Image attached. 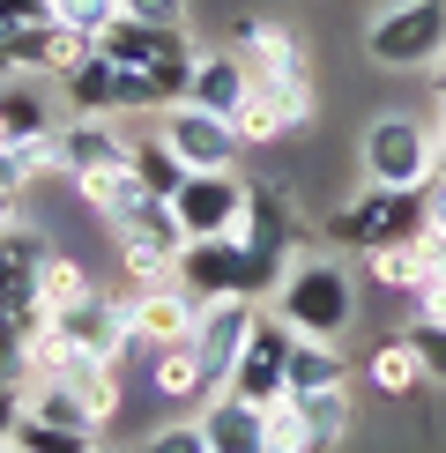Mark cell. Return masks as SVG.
<instances>
[{
  "mask_svg": "<svg viewBox=\"0 0 446 453\" xmlns=\"http://www.w3.org/2000/svg\"><path fill=\"white\" fill-rule=\"evenodd\" d=\"M290 275V260H275V253H253L238 231H223V238H186L179 245V290L194 297V305H216V297H275V282Z\"/></svg>",
  "mask_w": 446,
  "mask_h": 453,
  "instance_id": "6da1fadb",
  "label": "cell"
},
{
  "mask_svg": "<svg viewBox=\"0 0 446 453\" xmlns=\"http://www.w3.org/2000/svg\"><path fill=\"white\" fill-rule=\"evenodd\" d=\"M275 319L305 342H342L350 319H358V282L334 253H297L290 275L275 282Z\"/></svg>",
  "mask_w": 446,
  "mask_h": 453,
  "instance_id": "7a4b0ae2",
  "label": "cell"
},
{
  "mask_svg": "<svg viewBox=\"0 0 446 453\" xmlns=\"http://www.w3.org/2000/svg\"><path fill=\"white\" fill-rule=\"evenodd\" d=\"M327 245L334 253H380V245H409V238H432L424 223V186H365L350 194L327 223Z\"/></svg>",
  "mask_w": 446,
  "mask_h": 453,
  "instance_id": "3957f363",
  "label": "cell"
},
{
  "mask_svg": "<svg viewBox=\"0 0 446 453\" xmlns=\"http://www.w3.org/2000/svg\"><path fill=\"white\" fill-rule=\"evenodd\" d=\"M365 186H424L439 172V127H424L417 111H380L358 142Z\"/></svg>",
  "mask_w": 446,
  "mask_h": 453,
  "instance_id": "277c9868",
  "label": "cell"
},
{
  "mask_svg": "<svg viewBox=\"0 0 446 453\" xmlns=\"http://www.w3.org/2000/svg\"><path fill=\"white\" fill-rule=\"evenodd\" d=\"M365 52L380 67H432L446 52V0H395V8L372 15Z\"/></svg>",
  "mask_w": 446,
  "mask_h": 453,
  "instance_id": "5b68a950",
  "label": "cell"
},
{
  "mask_svg": "<svg viewBox=\"0 0 446 453\" xmlns=\"http://www.w3.org/2000/svg\"><path fill=\"white\" fill-rule=\"evenodd\" d=\"M238 60L253 67V82H260V89L290 97V104H297V119H312V60H305V45H297L283 23L253 15V23L238 30Z\"/></svg>",
  "mask_w": 446,
  "mask_h": 453,
  "instance_id": "8992f818",
  "label": "cell"
},
{
  "mask_svg": "<svg viewBox=\"0 0 446 453\" xmlns=\"http://www.w3.org/2000/svg\"><path fill=\"white\" fill-rule=\"evenodd\" d=\"M164 142H172V157L186 164V172H238V157H246V134H238V119H223V111L209 104H172L157 127Z\"/></svg>",
  "mask_w": 446,
  "mask_h": 453,
  "instance_id": "52a82bcc",
  "label": "cell"
},
{
  "mask_svg": "<svg viewBox=\"0 0 446 453\" xmlns=\"http://www.w3.org/2000/svg\"><path fill=\"white\" fill-rule=\"evenodd\" d=\"M290 342H297V334L283 327V319L260 312L253 334H246V349H238V372H231V387H223V394H238V402H253V409L283 402V394H290Z\"/></svg>",
  "mask_w": 446,
  "mask_h": 453,
  "instance_id": "ba28073f",
  "label": "cell"
},
{
  "mask_svg": "<svg viewBox=\"0 0 446 453\" xmlns=\"http://www.w3.org/2000/svg\"><path fill=\"white\" fill-rule=\"evenodd\" d=\"M246 194H253V179H238V172H186V186L172 194V216L186 238H223L246 223Z\"/></svg>",
  "mask_w": 446,
  "mask_h": 453,
  "instance_id": "9c48e42d",
  "label": "cell"
},
{
  "mask_svg": "<svg viewBox=\"0 0 446 453\" xmlns=\"http://www.w3.org/2000/svg\"><path fill=\"white\" fill-rule=\"evenodd\" d=\"M253 319H260L253 297H216V305H201V319H194V357H201V387H209V394L231 387L238 349H246Z\"/></svg>",
  "mask_w": 446,
  "mask_h": 453,
  "instance_id": "30bf717a",
  "label": "cell"
},
{
  "mask_svg": "<svg viewBox=\"0 0 446 453\" xmlns=\"http://www.w3.org/2000/svg\"><path fill=\"white\" fill-rule=\"evenodd\" d=\"M45 253H52V245L37 238L30 223H15V231H0V312H8L15 327L30 334V342H37V334L52 327V319L37 312V268H45Z\"/></svg>",
  "mask_w": 446,
  "mask_h": 453,
  "instance_id": "8fae6325",
  "label": "cell"
},
{
  "mask_svg": "<svg viewBox=\"0 0 446 453\" xmlns=\"http://www.w3.org/2000/svg\"><path fill=\"white\" fill-rule=\"evenodd\" d=\"M52 342L60 349H82V357H104V365H119L127 342H135V319H127V305L112 290H89L82 305H67L60 319H52Z\"/></svg>",
  "mask_w": 446,
  "mask_h": 453,
  "instance_id": "7c38bea8",
  "label": "cell"
},
{
  "mask_svg": "<svg viewBox=\"0 0 446 453\" xmlns=\"http://www.w3.org/2000/svg\"><path fill=\"white\" fill-rule=\"evenodd\" d=\"M30 380H60L74 402L89 409L97 424H112L119 417V402H127V387H119V365H104V357H82V349H52L45 365L30 372Z\"/></svg>",
  "mask_w": 446,
  "mask_h": 453,
  "instance_id": "4fadbf2b",
  "label": "cell"
},
{
  "mask_svg": "<svg viewBox=\"0 0 446 453\" xmlns=\"http://www.w3.org/2000/svg\"><path fill=\"white\" fill-rule=\"evenodd\" d=\"M238 238H246L253 253H275V260L312 253V245H305V216H297V201H283V186H253V194H246Z\"/></svg>",
  "mask_w": 446,
  "mask_h": 453,
  "instance_id": "5bb4252c",
  "label": "cell"
},
{
  "mask_svg": "<svg viewBox=\"0 0 446 453\" xmlns=\"http://www.w3.org/2000/svg\"><path fill=\"white\" fill-rule=\"evenodd\" d=\"M127 319H135V342L172 349V342H194L201 305L179 290V282H164V290H135V297H127Z\"/></svg>",
  "mask_w": 446,
  "mask_h": 453,
  "instance_id": "9a60e30c",
  "label": "cell"
},
{
  "mask_svg": "<svg viewBox=\"0 0 446 453\" xmlns=\"http://www.w3.org/2000/svg\"><path fill=\"white\" fill-rule=\"evenodd\" d=\"M201 439H209V453H268V409L238 402V394H209Z\"/></svg>",
  "mask_w": 446,
  "mask_h": 453,
  "instance_id": "2e32d148",
  "label": "cell"
},
{
  "mask_svg": "<svg viewBox=\"0 0 446 453\" xmlns=\"http://www.w3.org/2000/svg\"><path fill=\"white\" fill-rule=\"evenodd\" d=\"M89 52H97V37H82L67 23H37L15 37V74H74Z\"/></svg>",
  "mask_w": 446,
  "mask_h": 453,
  "instance_id": "e0dca14e",
  "label": "cell"
},
{
  "mask_svg": "<svg viewBox=\"0 0 446 453\" xmlns=\"http://www.w3.org/2000/svg\"><path fill=\"white\" fill-rule=\"evenodd\" d=\"M60 164H67V179L104 172V164H135V134H119L112 119H67L60 127Z\"/></svg>",
  "mask_w": 446,
  "mask_h": 453,
  "instance_id": "ac0fdd59",
  "label": "cell"
},
{
  "mask_svg": "<svg viewBox=\"0 0 446 453\" xmlns=\"http://www.w3.org/2000/svg\"><path fill=\"white\" fill-rule=\"evenodd\" d=\"M60 97H67V119H119V60L89 52L74 74H60Z\"/></svg>",
  "mask_w": 446,
  "mask_h": 453,
  "instance_id": "d6986e66",
  "label": "cell"
},
{
  "mask_svg": "<svg viewBox=\"0 0 446 453\" xmlns=\"http://www.w3.org/2000/svg\"><path fill=\"white\" fill-rule=\"evenodd\" d=\"M365 275L380 282V290H402V297H417L424 282L439 275V245H432V238H409V245H380V253H365Z\"/></svg>",
  "mask_w": 446,
  "mask_h": 453,
  "instance_id": "ffe728a7",
  "label": "cell"
},
{
  "mask_svg": "<svg viewBox=\"0 0 446 453\" xmlns=\"http://www.w3.org/2000/svg\"><path fill=\"white\" fill-rule=\"evenodd\" d=\"M246 89H253V67L238 60V52H201L194 89H186V97H194V104H209V111H223V119H238Z\"/></svg>",
  "mask_w": 446,
  "mask_h": 453,
  "instance_id": "44dd1931",
  "label": "cell"
},
{
  "mask_svg": "<svg viewBox=\"0 0 446 453\" xmlns=\"http://www.w3.org/2000/svg\"><path fill=\"white\" fill-rule=\"evenodd\" d=\"M45 134H60V119H52L45 89H30V82H8V89H0V142L30 149V142H45Z\"/></svg>",
  "mask_w": 446,
  "mask_h": 453,
  "instance_id": "7402d4cb",
  "label": "cell"
},
{
  "mask_svg": "<svg viewBox=\"0 0 446 453\" xmlns=\"http://www.w3.org/2000/svg\"><path fill=\"white\" fill-rule=\"evenodd\" d=\"M297 127H305V119H297V104L290 97H275V89H246V104H238V134H246V149L253 142H283V134H297Z\"/></svg>",
  "mask_w": 446,
  "mask_h": 453,
  "instance_id": "603a6c76",
  "label": "cell"
},
{
  "mask_svg": "<svg viewBox=\"0 0 446 453\" xmlns=\"http://www.w3.org/2000/svg\"><path fill=\"white\" fill-rule=\"evenodd\" d=\"M89 290H97V282L82 275L74 253H45V268H37V312H45V319H60L67 305H82Z\"/></svg>",
  "mask_w": 446,
  "mask_h": 453,
  "instance_id": "cb8c5ba5",
  "label": "cell"
},
{
  "mask_svg": "<svg viewBox=\"0 0 446 453\" xmlns=\"http://www.w3.org/2000/svg\"><path fill=\"white\" fill-rule=\"evenodd\" d=\"M320 387H350V365L334 357V342H290V394H320Z\"/></svg>",
  "mask_w": 446,
  "mask_h": 453,
  "instance_id": "d4e9b609",
  "label": "cell"
},
{
  "mask_svg": "<svg viewBox=\"0 0 446 453\" xmlns=\"http://www.w3.org/2000/svg\"><path fill=\"white\" fill-rule=\"evenodd\" d=\"M23 417H37V424H67V431H104L60 380H30V387H23Z\"/></svg>",
  "mask_w": 446,
  "mask_h": 453,
  "instance_id": "484cf974",
  "label": "cell"
},
{
  "mask_svg": "<svg viewBox=\"0 0 446 453\" xmlns=\"http://www.w3.org/2000/svg\"><path fill=\"white\" fill-rule=\"evenodd\" d=\"M149 387H157L164 402H194V394H209V387H201V357H194V342L157 349V365H149Z\"/></svg>",
  "mask_w": 446,
  "mask_h": 453,
  "instance_id": "4316f807",
  "label": "cell"
},
{
  "mask_svg": "<svg viewBox=\"0 0 446 453\" xmlns=\"http://www.w3.org/2000/svg\"><path fill=\"white\" fill-rule=\"evenodd\" d=\"M290 402L305 409V424H312V439H320V453H327V446H342L350 431H358V424H350V387H320V394H290Z\"/></svg>",
  "mask_w": 446,
  "mask_h": 453,
  "instance_id": "83f0119b",
  "label": "cell"
},
{
  "mask_svg": "<svg viewBox=\"0 0 446 453\" xmlns=\"http://www.w3.org/2000/svg\"><path fill=\"white\" fill-rule=\"evenodd\" d=\"M135 179H142L157 201H172L179 186H186V164L172 157V142H164V134H135Z\"/></svg>",
  "mask_w": 446,
  "mask_h": 453,
  "instance_id": "f1b7e54d",
  "label": "cell"
},
{
  "mask_svg": "<svg viewBox=\"0 0 446 453\" xmlns=\"http://www.w3.org/2000/svg\"><path fill=\"white\" fill-rule=\"evenodd\" d=\"M15 453H97V431H67V424H15Z\"/></svg>",
  "mask_w": 446,
  "mask_h": 453,
  "instance_id": "f546056e",
  "label": "cell"
},
{
  "mask_svg": "<svg viewBox=\"0 0 446 453\" xmlns=\"http://www.w3.org/2000/svg\"><path fill=\"white\" fill-rule=\"evenodd\" d=\"M372 387H380V394H395V402H402V394H417V380H424V372H417V349H409V342H387V349H372Z\"/></svg>",
  "mask_w": 446,
  "mask_h": 453,
  "instance_id": "4dcf8cb0",
  "label": "cell"
},
{
  "mask_svg": "<svg viewBox=\"0 0 446 453\" xmlns=\"http://www.w3.org/2000/svg\"><path fill=\"white\" fill-rule=\"evenodd\" d=\"M268 453H320V439H312V424H305V409L290 402H268Z\"/></svg>",
  "mask_w": 446,
  "mask_h": 453,
  "instance_id": "1f68e13d",
  "label": "cell"
},
{
  "mask_svg": "<svg viewBox=\"0 0 446 453\" xmlns=\"http://www.w3.org/2000/svg\"><path fill=\"white\" fill-rule=\"evenodd\" d=\"M402 342L417 349V372H424V380H439V387H446V319L409 312V334H402Z\"/></svg>",
  "mask_w": 446,
  "mask_h": 453,
  "instance_id": "d6a6232c",
  "label": "cell"
},
{
  "mask_svg": "<svg viewBox=\"0 0 446 453\" xmlns=\"http://www.w3.org/2000/svg\"><path fill=\"white\" fill-rule=\"evenodd\" d=\"M52 23H67L82 37H104L112 23H119V0H52Z\"/></svg>",
  "mask_w": 446,
  "mask_h": 453,
  "instance_id": "836d02e7",
  "label": "cell"
},
{
  "mask_svg": "<svg viewBox=\"0 0 446 453\" xmlns=\"http://www.w3.org/2000/svg\"><path fill=\"white\" fill-rule=\"evenodd\" d=\"M0 380L8 387H30V334L0 312Z\"/></svg>",
  "mask_w": 446,
  "mask_h": 453,
  "instance_id": "e575fe53",
  "label": "cell"
},
{
  "mask_svg": "<svg viewBox=\"0 0 446 453\" xmlns=\"http://www.w3.org/2000/svg\"><path fill=\"white\" fill-rule=\"evenodd\" d=\"M142 453H209V439H201V417H194V424H164V431H149Z\"/></svg>",
  "mask_w": 446,
  "mask_h": 453,
  "instance_id": "d590c367",
  "label": "cell"
},
{
  "mask_svg": "<svg viewBox=\"0 0 446 453\" xmlns=\"http://www.w3.org/2000/svg\"><path fill=\"white\" fill-rule=\"evenodd\" d=\"M37 23H52V0H0V37H23Z\"/></svg>",
  "mask_w": 446,
  "mask_h": 453,
  "instance_id": "8d00e7d4",
  "label": "cell"
},
{
  "mask_svg": "<svg viewBox=\"0 0 446 453\" xmlns=\"http://www.w3.org/2000/svg\"><path fill=\"white\" fill-rule=\"evenodd\" d=\"M119 15H135V23H186V0H119Z\"/></svg>",
  "mask_w": 446,
  "mask_h": 453,
  "instance_id": "74e56055",
  "label": "cell"
},
{
  "mask_svg": "<svg viewBox=\"0 0 446 453\" xmlns=\"http://www.w3.org/2000/svg\"><path fill=\"white\" fill-rule=\"evenodd\" d=\"M15 424H23V387H8V380H0V453L15 446Z\"/></svg>",
  "mask_w": 446,
  "mask_h": 453,
  "instance_id": "f35d334b",
  "label": "cell"
},
{
  "mask_svg": "<svg viewBox=\"0 0 446 453\" xmlns=\"http://www.w3.org/2000/svg\"><path fill=\"white\" fill-rule=\"evenodd\" d=\"M424 223H432V238H446V172L424 179Z\"/></svg>",
  "mask_w": 446,
  "mask_h": 453,
  "instance_id": "ab89813d",
  "label": "cell"
},
{
  "mask_svg": "<svg viewBox=\"0 0 446 453\" xmlns=\"http://www.w3.org/2000/svg\"><path fill=\"white\" fill-rule=\"evenodd\" d=\"M417 312L446 319V268H439V275H432V282H424V290H417Z\"/></svg>",
  "mask_w": 446,
  "mask_h": 453,
  "instance_id": "60d3db41",
  "label": "cell"
},
{
  "mask_svg": "<svg viewBox=\"0 0 446 453\" xmlns=\"http://www.w3.org/2000/svg\"><path fill=\"white\" fill-rule=\"evenodd\" d=\"M424 82H432V97L446 104V52H439V60H432V67H424Z\"/></svg>",
  "mask_w": 446,
  "mask_h": 453,
  "instance_id": "b9f144b4",
  "label": "cell"
},
{
  "mask_svg": "<svg viewBox=\"0 0 446 453\" xmlns=\"http://www.w3.org/2000/svg\"><path fill=\"white\" fill-rule=\"evenodd\" d=\"M439 172H446V111H439Z\"/></svg>",
  "mask_w": 446,
  "mask_h": 453,
  "instance_id": "7bdbcfd3",
  "label": "cell"
},
{
  "mask_svg": "<svg viewBox=\"0 0 446 453\" xmlns=\"http://www.w3.org/2000/svg\"><path fill=\"white\" fill-rule=\"evenodd\" d=\"M97 453H112V446H97Z\"/></svg>",
  "mask_w": 446,
  "mask_h": 453,
  "instance_id": "ee69618b",
  "label": "cell"
}]
</instances>
